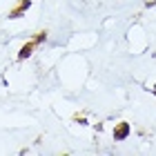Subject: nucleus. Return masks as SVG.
<instances>
[{
    "label": "nucleus",
    "instance_id": "1",
    "mask_svg": "<svg viewBox=\"0 0 156 156\" xmlns=\"http://www.w3.org/2000/svg\"><path fill=\"white\" fill-rule=\"evenodd\" d=\"M127 134H129V125H127V123H120L116 129H114V138H116V140H123Z\"/></svg>",
    "mask_w": 156,
    "mask_h": 156
},
{
    "label": "nucleus",
    "instance_id": "2",
    "mask_svg": "<svg viewBox=\"0 0 156 156\" xmlns=\"http://www.w3.org/2000/svg\"><path fill=\"white\" fill-rule=\"evenodd\" d=\"M42 38H45V34H40V36H38L36 40H34V42H29V45H27V47H23V51H20V58H27V56H29V54L34 51V47H36V42H38V40H42Z\"/></svg>",
    "mask_w": 156,
    "mask_h": 156
},
{
    "label": "nucleus",
    "instance_id": "4",
    "mask_svg": "<svg viewBox=\"0 0 156 156\" xmlns=\"http://www.w3.org/2000/svg\"><path fill=\"white\" fill-rule=\"evenodd\" d=\"M154 91H156V85H154Z\"/></svg>",
    "mask_w": 156,
    "mask_h": 156
},
{
    "label": "nucleus",
    "instance_id": "3",
    "mask_svg": "<svg viewBox=\"0 0 156 156\" xmlns=\"http://www.w3.org/2000/svg\"><path fill=\"white\" fill-rule=\"evenodd\" d=\"M27 9H29V0H20V2H18V7L11 11V18H18L20 13H23V11H27Z\"/></svg>",
    "mask_w": 156,
    "mask_h": 156
}]
</instances>
